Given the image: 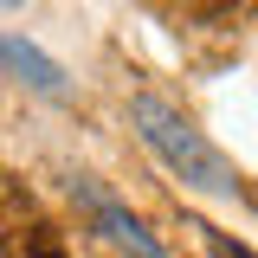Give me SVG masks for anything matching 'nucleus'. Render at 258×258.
<instances>
[{
  "mask_svg": "<svg viewBox=\"0 0 258 258\" xmlns=\"http://www.w3.org/2000/svg\"><path fill=\"white\" fill-rule=\"evenodd\" d=\"M129 123L142 136V149L181 181L187 194H213V200H245V181H239V168L200 136V129L174 110V103H161L155 91H136L129 97Z\"/></svg>",
  "mask_w": 258,
  "mask_h": 258,
  "instance_id": "nucleus-1",
  "label": "nucleus"
},
{
  "mask_svg": "<svg viewBox=\"0 0 258 258\" xmlns=\"http://www.w3.org/2000/svg\"><path fill=\"white\" fill-rule=\"evenodd\" d=\"M71 200H78V213L91 220V232H103L123 258H168V252H161V239L136 220V213H129L110 187H97L91 174H78V181H71Z\"/></svg>",
  "mask_w": 258,
  "mask_h": 258,
  "instance_id": "nucleus-2",
  "label": "nucleus"
},
{
  "mask_svg": "<svg viewBox=\"0 0 258 258\" xmlns=\"http://www.w3.org/2000/svg\"><path fill=\"white\" fill-rule=\"evenodd\" d=\"M0 71L7 78H20L26 91H39V97H71V78H64V64L58 58H45L39 45H26V39H13V32H0Z\"/></svg>",
  "mask_w": 258,
  "mask_h": 258,
  "instance_id": "nucleus-3",
  "label": "nucleus"
},
{
  "mask_svg": "<svg viewBox=\"0 0 258 258\" xmlns=\"http://www.w3.org/2000/svg\"><path fill=\"white\" fill-rule=\"evenodd\" d=\"M194 232H200V239H207V258H258L252 245H239V239H232V232H213V226H194Z\"/></svg>",
  "mask_w": 258,
  "mask_h": 258,
  "instance_id": "nucleus-4",
  "label": "nucleus"
},
{
  "mask_svg": "<svg viewBox=\"0 0 258 258\" xmlns=\"http://www.w3.org/2000/svg\"><path fill=\"white\" fill-rule=\"evenodd\" d=\"M0 7H20V0H0Z\"/></svg>",
  "mask_w": 258,
  "mask_h": 258,
  "instance_id": "nucleus-5",
  "label": "nucleus"
},
{
  "mask_svg": "<svg viewBox=\"0 0 258 258\" xmlns=\"http://www.w3.org/2000/svg\"><path fill=\"white\" fill-rule=\"evenodd\" d=\"M0 258H7V252H0Z\"/></svg>",
  "mask_w": 258,
  "mask_h": 258,
  "instance_id": "nucleus-6",
  "label": "nucleus"
}]
</instances>
